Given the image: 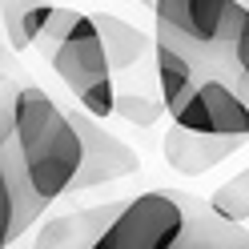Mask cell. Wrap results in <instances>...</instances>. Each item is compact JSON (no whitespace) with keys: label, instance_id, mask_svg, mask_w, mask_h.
Wrapping results in <instances>:
<instances>
[{"label":"cell","instance_id":"obj_12","mask_svg":"<svg viewBox=\"0 0 249 249\" xmlns=\"http://www.w3.org/2000/svg\"><path fill=\"white\" fill-rule=\"evenodd\" d=\"M92 20H97V33L105 40V53H108V65H113V69L137 65L141 53L149 49V36L137 24L121 20V17H108V12H92Z\"/></svg>","mask_w":249,"mask_h":249},{"label":"cell","instance_id":"obj_1","mask_svg":"<svg viewBox=\"0 0 249 249\" xmlns=\"http://www.w3.org/2000/svg\"><path fill=\"white\" fill-rule=\"evenodd\" d=\"M12 145L28 189L44 209L56 197L72 193V177L81 169V133L72 117L60 108L40 85H17L12 101Z\"/></svg>","mask_w":249,"mask_h":249},{"label":"cell","instance_id":"obj_5","mask_svg":"<svg viewBox=\"0 0 249 249\" xmlns=\"http://www.w3.org/2000/svg\"><path fill=\"white\" fill-rule=\"evenodd\" d=\"M177 124L197 133H241L249 137V101L241 97V89L221 72H205L193 85V92L185 97L181 108H173Z\"/></svg>","mask_w":249,"mask_h":249},{"label":"cell","instance_id":"obj_3","mask_svg":"<svg viewBox=\"0 0 249 249\" xmlns=\"http://www.w3.org/2000/svg\"><path fill=\"white\" fill-rule=\"evenodd\" d=\"M49 65L60 76L76 101H81L85 113L92 117H113L117 108V92H113V65H108V53H105V40L97 33V20L81 12L76 24L69 28L65 36L56 40V49L49 53Z\"/></svg>","mask_w":249,"mask_h":249},{"label":"cell","instance_id":"obj_9","mask_svg":"<svg viewBox=\"0 0 249 249\" xmlns=\"http://www.w3.org/2000/svg\"><path fill=\"white\" fill-rule=\"evenodd\" d=\"M124 201V197H121ZM121 201H108V205H92V209H76V213H65L56 221L40 225L36 233V245H49V249H65V245H92L97 249L101 233L108 229V221L121 213Z\"/></svg>","mask_w":249,"mask_h":249},{"label":"cell","instance_id":"obj_15","mask_svg":"<svg viewBox=\"0 0 249 249\" xmlns=\"http://www.w3.org/2000/svg\"><path fill=\"white\" fill-rule=\"evenodd\" d=\"M113 113L121 121H129V124L149 129V124L161 121V113H169V108H165V101H149V97H141V92H117V108Z\"/></svg>","mask_w":249,"mask_h":249},{"label":"cell","instance_id":"obj_4","mask_svg":"<svg viewBox=\"0 0 249 249\" xmlns=\"http://www.w3.org/2000/svg\"><path fill=\"white\" fill-rule=\"evenodd\" d=\"M193 197L181 189H153L121 201V213L101 233L97 249H177Z\"/></svg>","mask_w":249,"mask_h":249},{"label":"cell","instance_id":"obj_17","mask_svg":"<svg viewBox=\"0 0 249 249\" xmlns=\"http://www.w3.org/2000/svg\"><path fill=\"white\" fill-rule=\"evenodd\" d=\"M12 101H17V85H12V76L0 72V137L12 133Z\"/></svg>","mask_w":249,"mask_h":249},{"label":"cell","instance_id":"obj_8","mask_svg":"<svg viewBox=\"0 0 249 249\" xmlns=\"http://www.w3.org/2000/svg\"><path fill=\"white\" fill-rule=\"evenodd\" d=\"M245 145H249V137H241V133H197V129H185V124L173 121V129L161 141V153L173 169H181L189 177H201Z\"/></svg>","mask_w":249,"mask_h":249},{"label":"cell","instance_id":"obj_14","mask_svg":"<svg viewBox=\"0 0 249 249\" xmlns=\"http://www.w3.org/2000/svg\"><path fill=\"white\" fill-rule=\"evenodd\" d=\"M209 205L217 213L233 217V221H249V169H241V173H233L225 185H217Z\"/></svg>","mask_w":249,"mask_h":249},{"label":"cell","instance_id":"obj_6","mask_svg":"<svg viewBox=\"0 0 249 249\" xmlns=\"http://www.w3.org/2000/svg\"><path fill=\"white\" fill-rule=\"evenodd\" d=\"M72 124L76 133H81V169H76L72 177V193H85V189H97V185H108V181H121L141 169V157H137V149H129L113 137L101 124V117L85 113V108H72Z\"/></svg>","mask_w":249,"mask_h":249},{"label":"cell","instance_id":"obj_13","mask_svg":"<svg viewBox=\"0 0 249 249\" xmlns=\"http://www.w3.org/2000/svg\"><path fill=\"white\" fill-rule=\"evenodd\" d=\"M217 72L229 76V81L241 89V97L249 101V4L241 12V20H237V33H233L229 49L221 53V60H217Z\"/></svg>","mask_w":249,"mask_h":249},{"label":"cell","instance_id":"obj_16","mask_svg":"<svg viewBox=\"0 0 249 249\" xmlns=\"http://www.w3.org/2000/svg\"><path fill=\"white\" fill-rule=\"evenodd\" d=\"M76 17H81L76 8H53V17H49V24H44V33L36 36V49L49 56V53L56 49V40H60V36H65L69 28L76 24Z\"/></svg>","mask_w":249,"mask_h":249},{"label":"cell","instance_id":"obj_11","mask_svg":"<svg viewBox=\"0 0 249 249\" xmlns=\"http://www.w3.org/2000/svg\"><path fill=\"white\" fill-rule=\"evenodd\" d=\"M53 8H56L53 0H0V20H4V33H8V49L12 53L33 49L53 17Z\"/></svg>","mask_w":249,"mask_h":249},{"label":"cell","instance_id":"obj_2","mask_svg":"<svg viewBox=\"0 0 249 249\" xmlns=\"http://www.w3.org/2000/svg\"><path fill=\"white\" fill-rule=\"evenodd\" d=\"M157 12V40L189 53L201 76L217 72V60L229 49L245 4L237 0H153Z\"/></svg>","mask_w":249,"mask_h":249},{"label":"cell","instance_id":"obj_7","mask_svg":"<svg viewBox=\"0 0 249 249\" xmlns=\"http://www.w3.org/2000/svg\"><path fill=\"white\" fill-rule=\"evenodd\" d=\"M40 213H44V205L28 189V177L20 169L17 145H12V133H8V137H0V245L28 233Z\"/></svg>","mask_w":249,"mask_h":249},{"label":"cell","instance_id":"obj_10","mask_svg":"<svg viewBox=\"0 0 249 249\" xmlns=\"http://www.w3.org/2000/svg\"><path fill=\"white\" fill-rule=\"evenodd\" d=\"M153 53H157L161 101H165L169 113H173V108L185 105V97H189L193 85L201 81V69H197V60L189 53H181V49H173V44H165V40H153Z\"/></svg>","mask_w":249,"mask_h":249}]
</instances>
